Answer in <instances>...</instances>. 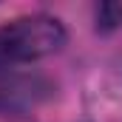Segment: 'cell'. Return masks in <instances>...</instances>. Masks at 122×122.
I'll list each match as a JSON object with an SVG mask.
<instances>
[{
  "instance_id": "obj_1",
  "label": "cell",
  "mask_w": 122,
  "mask_h": 122,
  "mask_svg": "<svg viewBox=\"0 0 122 122\" xmlns=\"http://www.w3.org/2000/svg\"><path fill=\"white\" fill-rule=\"evenodd\" d=\"M65 43V29L57 17L29 14L0 26V71L23 62H34L60 51Z\"/></svg>"
},
{
  "instance_id": "obj_2",
  "label": "cell",
  "mask_w": 122,
  "mask_h": 122,
  "mask_svg": "<svg viewBox=\"0 0 122 122\" xmlns=\"http://www.w3.org/2000/svg\"><path fill=\"white\" fill-rule=\"evenodd\" d=\"M48 85L40 77H14L0 85V111H29L48 97Z\"/></svg>"
},
{
  "instance_id": "obj_3",
  "label": "cell",
  "mask_w": 122,
  "mask_h": 122,
  "mask_svg": "<svg viewBox=\"0 0 122 122\" xmlns=\"http://www.w3.org/2000/svg\"><path fill=\"white\" fill-rule=\"evenodd\" d=\"M122 23V6L119 3H102L97 9V29L102 31H111Z\"/></svg>"
}]
</instances>
